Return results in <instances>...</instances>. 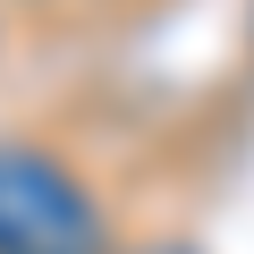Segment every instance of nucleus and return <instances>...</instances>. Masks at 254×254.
<instances>
[{
    "mask_svg": "<svg viewBox=\"0 0 254 254\" xmlns=\"http://www.w3.org/2000/svg\"><path fill=\"white\" fill-rule=\"evenodd\" d=\"M0 254H102V203L34 144H0Z\"/></svg>",
    "mask_w": 254,
    "mask_h": 254,
    "instance_id": "nucleus-1",
    "label": "nucleus"
}]
</instances>
